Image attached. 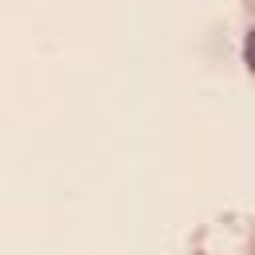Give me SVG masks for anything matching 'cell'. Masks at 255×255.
I'll list each match as a JSON object with an SVG mask.
<instances>
[{
	"instance_id": "1",
	"label": "cell",
	"mask_w": 255,
	"mask_h": 255,
	"mask_svg": "<svg viewBox=\"0 0 255 255\" xmlns=\"http://www.w3.org/2000/svg\"><path fill=\"white\" fill-rule=\"evenodd\" d=\"M243 52H247V64H251V68H255V32H251V36H247V48H243Z\"/></svg>"
}]
</instances>
